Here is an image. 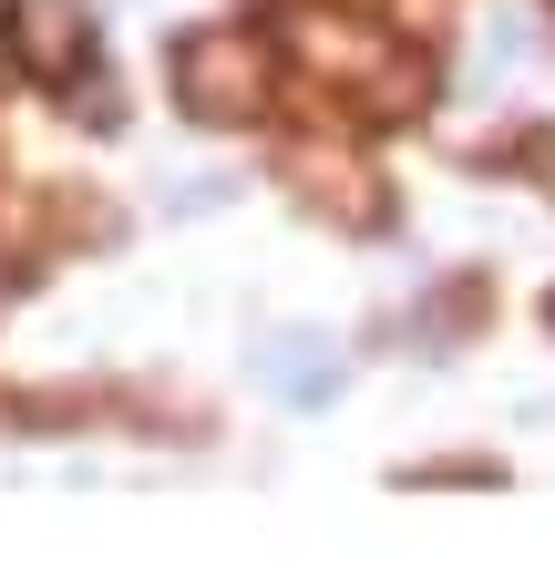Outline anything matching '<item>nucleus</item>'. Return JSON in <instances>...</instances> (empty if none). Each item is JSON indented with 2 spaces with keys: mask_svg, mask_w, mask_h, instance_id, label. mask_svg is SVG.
<instances>
[{
  "mask_svg": "<svg viewBox=\"0 0 555 565\" xmlns=\"http://www.w3.org/2000/svg\"><path fill=\"white\" fill-rule=\"evenodd\" d=\"M11 52H21L42 83H73V62H83V11H73V0H21Z\"/></svg>",
  "mask_w": 555,
  "mask_h": 565,
  "instance_id": "obj_2",
  "label": "nucleus"
},
{
  "mask_svg": "<svg viewBox=\"0 0 555 565\" xmlns=\"http://www.w3.org/2000/svg\"><path fill=\"white\" fill-rule=\"evenodd\" d=\"M175 104L195 124L268 114V42H247V31H185L175 42Z\"/></svg>",
  "mask_w": 555,
  "mask_h": 565,
  "instance_id": "obj_1",
  "label": "nucleus"
},
{
  "mask_svg": "<svg viewBox=\"0 0 555 565\" xmlns=\"http://www.w3.org/2000/svg\"><path fill=\"white\" fill-rule=\"evenodd\" d=\"M257 381H268L288 412H319L340 391V360H330V340H268L257 350Z\"/></svg>",
  "mask_w": 555,
  "mask_h": 565,
  "instance_id": "obj_3",
  "label": "nucleus"
}]
</instances>
